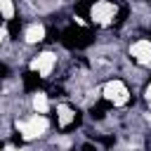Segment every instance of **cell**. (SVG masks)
Returning a JSON list of instances; mask_svg holds the SVG:
<instances>
[{"mask_svg":"<svg viewBox=\"0 0 151 151\" xmlns=\"http://www.w3.org/2000/svg\"><path fill=\"white\" fill-rule=\"evenodd\" d=\"M59 61H61L59 52L47 47V50H40V52H35V54H31V59H28V71H33L40 80H50V78L54 76Z\"/></svg>","mask_w":151,"mask_h":151,"instance_id":"4","label":"cell"},{"mask_svg":"<svg viewBox=\"0 0 151 151\" xmlns=\"http://www.w3.org/2000/svg\"><path fill=\"white\" fill-rule=\"evenodd\" d=\"M125 52H127V61L130 64H134V66H139L144 71L151 68V38L139 35V38L130 40Z\"/></svg>","mask_w":151,"mask_h":151,"instance_id":"5","label":"cell"},{"mask_svg":"<svg viewBox=\"0 0 151 151\" xmlns=\"http://www.w3.org/2000/svg\"><path fill=\"white\" fill-rule=\"evenodd\" d=\"M120 5L116 0H92L87 5V19H90V26L94 28H101V31H109V28H116L118 24V17H120Z\"/></svg>","mask_w":151,"mask_h":151,"instance_id":"2","label":"cell"},{"mask_svg":"<svg viewBox=\"0 0 151 151\" xmlns=\"http://www.w3.org/2000/svg\"><path fill=\"white\" fill-rule=\"evenodd\" d=\"M142 99H144V104L151 109V80L144 83V87H142Z\"/></svg>","mask_w":151,"mask_h":151,"instance_id":"10","label":"cell"},{"mask_svg":"<svg viewBox=\"0 0 151 151\" xmlns=\"http://www.w3.org/2000/svg\"><path fill=\"white\" fill-rule=\"evenodd\" d=\"M17 12H19L17 0H0V17L5 21H14L17 19Z\"/></svg>","mask_w":151,"mask_h":151,"instance_id":"9","label":"cell"},{"mask_svg":"<svg viewBox=\"0 0 151 151\" xmlns=\"http://www.w3.org/2000/svg\"><path fill=\"white\" fill-rule=\"evenodd\" d=\"M99 97L111 109H123L132 104V90L125 78H106L99 85Z\"/></svg>","mask_w":151,"mask_h":151,"instance_id":"3","label":"cell"},{"mask_svg":"<svg viewBox=\"0 0 151 151\" xmlns=\"http://www.w3.org/2000/svg\"><path fill=\"white\" fill-rule=\"evenodd\" d=\"M50 127H52L50 116H45V113H35V111L24 113V116H19V118L12 120V130H14V134H17L21 142H26V144L38 142V139H45V137L50 134Z\"/></svg>","mask_w":151,"mask_h":151,"instance_id":"1","label":"cell"},{"mask_svg":"<svg viewBox=\"0 0 151 151\" xmlns=\"http://www.w3.org/2000/svg\"><path fill=\"white\" fill-rule=\"evenodd\" d=\"M80 120L78 106L71 101H59L54 106V127L59 132H68L71 127H76V123Z\"/></svg>","mask_w":151,"mask_h":151,"instance_id":"7","label":"cell"},{"mask_svg":"<svg viewBox=\"0 0 151 151\" xmlns=\"http://www.w3.org/2000/svg\"><path fill=\"white\" fill-rule=\"evenodd\" d=\"M28 109L35 111V113H50L52 111V101H50V92L45 90H33L31 97H28Z\"/></svg>","mask_w":151,"mask_h":151,"instance_id":"8","label":"cell"},{"mask_svg":"<svg viewBox=\"0 0 151 151\" xmlns=\"http://www.w3.org/2000/svg\"><path fill=\"white\" fill-rule=\"evenodd\" d=\"M0 68H2V66H0Z\"/></svg>","mask_w":151,"mask_h":151,"instance_id":"11","label":"cell"},{"mask_svg":"<svg viewBox=\"0 0 151 151\" xmlns=\"http://www.w3.org/2000/svg\"><path fill=\"white\" fill-rule=\"evenodd\" d=\"M19 35H21V45H26V47H35V45L47 42L50 28H47L45 21L33 19V21H26V24L21 26V33H19Z\"/></svg>","mask_w":151,"mask_h":151,"instance_id":"6","label":"cell"}]
</instances>
